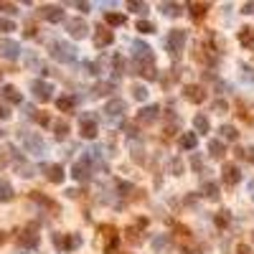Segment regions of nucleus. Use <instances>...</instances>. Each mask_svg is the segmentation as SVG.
Masks as SVG:
<instances>
[{
  "mask_svg": "<svg viewBox=\"0 0 254 254\" xmlns=\"http://www.w3.org/2000/svg\"><path fill=\"white\" fill-rule=\"evenodd\" d=\"M51 56L61 64H71L77 61V46H71L66 41H51Z\"/></svg>",
  "mask_w": 254,
  "mask_h": 254,
  "instance_id": "1",
  "label": "nucleus"
},
{
  "mask_svg": "<svg viewBox=\"0 0 254 254\" xmlns=\"http://www.w3.org/2000/svg\"><path fill=\"white\" fill-rule=\"evenodd\" d=\"M23 145L28 153L33 155H43V150H46V142L41 140V135H36V132H23Z\"/></svg>",
  "mask_w": 254,
  "mask_h": 254,
  "instance_id": "2",
  "label": "nucleus"
},
{
  "mask_svg": "<svg viewBox=\"0 0 254 254\" xmlns=\"http://www.w3.org/2000/svg\"><path fill=\"white\" fill-rule=\"evenodd\" d=\"M31 89H33V97H36L38 102H49V99L54 97V84L43 82V79H36V82L31 84Z\"/></svg>",
  "mask_w": 254,
  "mask_h": 254,
  "instance_id": "3",
  "label": "nucleus"
},
{
  "mask_svg": "<svg viewBox=\"0 0 254 254\" xmlns=\"http://www.w3.org/2000/svg\"><path fill=\"white\" fill-rule=\"evenodd\" d=\"M0 56L8 58V61H16V58L21 56V43L10 41V38H3L0 41Z\"/></svg>",
  "mask_w": 254,
  "mask_h": 254,
  "instance_id": "4",
  "label": "nucleus"
},
{
  "mask_svg": "<svg viewBox=\"0 0 254 254\" xmlns=\"http://www.w3.org/2000/svg\"><path fill=\"white\" fill-rule=\"evenodd\" d=\"M79 130H82V135L84 138H97V117L94 114H82L79 117Z\"/></svg>",
  "mask_w": 254,
  "mask_h": 254,
  "instance_id": "5",
  "label": "nucleus"
},
{
  "mask_svg": "<svg viewBox=\"0 0 254 254\" xmlns=\"http://www.w3.org/2000/svg\"><path fill=\"white\" fill-rule=\"evenodd\" d=\"M183 46H186V31H173L168 36V51L178 56V54L183 51Z\"/></svg>",
  "mask_w": 254,
  "mask_h": 254,
  "instance_id": "6",
  "label": "nucleus"
},
{
  "mask_svg": "<svg viewBox=\"0 0 254 254\" xmlns=\"http://www.w3.org/2000/svg\"><path fill=\"white\" fill-rule=\"evenodd\" d=\"M112 41H114V33L110 31V28L99 26L97 31H94V46H97V49H107Z\"/></svg>",
  "mask_w": 254,
  "mask_h": 254,
  "instance_id": "7",
  "label": "nucleus"
},
{
  "mask_svg": "<svg viewBox=\"0 0 254 254\" xmlns=\"http://www.w3.org/2000/svg\"><path fill=\"white\" fill-rule=\"evenodd\" d=\"M41 18L49 21V23H58V21H64V10H61V5H43Z\"/></svg>",
  "mask_w": 254,
  "mask_h": 254,
  "instance_id": "8",
  "label": "nucleus"
},
{
  "mask_svg": "<svg viewBox=\"0 0 254 254\" xmlns=\"http://www.w3.org/2000/svg\"><path fill=\"white\" fill-rule=\"evenodd\" d=\"M66 28H69V36L71 38H86V33H89V28H86V23L82 21V18H74V21H69L66 23Z\"/></svg>",
  "mask_w": 254,
  "mask_h": 254,
  "instance_id": "9",
  "label": "nucleus"
},
{
  "mask_svg": "<svg viewBox=\"0 0 254 254\" xmlns=\"http://www.w3.org/2000/svg\"><path fill=\"white\" fill-rule=\"evenodd\" d=\"M158 112H160V107H158V104H150V107L140 110V114H138V122H142V125H150V122H155V119H158Z\"/></svg>",
  "mask_w": 254,
  "mask_h": 254,
  "instance_id": "10",
  "label": "nucleus"
},
{
  "mask_svg": "<svg viewBox=\"0 0 254 254\" xmlns=\"http://www.w3.org/2000/svg\"><path fill=\"white\" fill-rule=\"evenodd\" d=\"M71 175L77 178V181H89V160H86V158H82L79 163H74Z\"/></svg>",
  "mask_w": 254,
  "mask_h": 254,
  "instance_id": "11",
  "label": "nucleus"
},
{
  "mask_svg": "<svg viewBox=\"0 0 254 254\" xmlns=\"http://www.w3.org/2000/svg\"><path fill=\"white\" fill-rule=\"evenodd\" d=\"M18 244H21V247H28V249H33V247L38 244V234H36L33 229H26V231L18 236Z\"/></svg>",
  "mask_w": 254,
  "mask_h": 254,
  "instance_id": "12",
  "label": "nucleus"
},
{
  "mask_svg": "<svg viewBox=\"0 0 254 254\" xmlns=\"http://www.w3.org/2000/svg\"><path fill=\"white\" fill-rule=\"evenodd\" d=\"M239 178H242V173H239L236 166H224V183L226 186H236Z\"/></svg>",
  "mask_w": 254,
  "mask_h": 254,
  "instance_id": "13",
  "label": "nucleus"
},
{
  "mask_svg": "<svg viewBox=\"0 0 254 254\" xmlns=\"http://www.w3.org/2000/svg\"><path fill=\"white\" fill-rule=\"evenodd\" d=\"M3 99H8L13 104H21L23 102V97H21V92H18L16 86H3Z\"/></svg>",
  "mask_w": 254,
  "mask_h": 254,
  "instance_id": "14",
  "label": "nucleus"
},
{
  "mask_svg": "<svg viewBox=\"0 0 254 254\" xmlns=\"http://www.w3.org/2000/svg\"><path fill=\"white\" fill-rule=\"evenodd\" d=\"M122 112H125V99H119V97H117V99H112V102L107 104V114H110V117H112V114H117V117H119Z\"/></svg>",
  "mask_w": 254,
  "mask_h": 254,
  "instance_id": "15",
  "label": "nucleus"
},
{
  "mask_svg": "<svg viewBox=\"0 0 254 254\" xmlns=\"http://www.w3.org/2000/svg\"><path fill=\"white\" fill-rule=\"evenodd\" d=\"M186 97H188L191 102H203V99H206V94H203L201 86H186Z\"/></svg>",
  "mask_w": 254,
  "mask_h": 254,
  "instance_id": "16",
  "label": "nucleus"
},
{
  "mask_svg": "<svg viewBox=\"0 0 254 254\" xmlns=\"http://www.w3.org/2000/svg\"><path fill=\"white\" fill-rule=\"evenodd\" d=\"M46 170H49V181L51 183H61L64 181V168L61 166H49Z\"/></svg>",
  "mask_w": 254,
  "mask_h": 254,
  "instance_id": "17",
  "label": "nucleus"
},
{
  "mask_svg": "<svg viewBox=\"0 0 254 254\" xmlns=\"http://www.w3.org/2000/svg\"><path fill=\"white\" fill-rule=\"evenodd\" d=\"M193 127H196V132L206 135V132H208V117L206 114H196V117H193Z\"/></svg>",
  "mask_w": 254,
  "mask_h": 254,
  "instance_id": "18",
  "label": "nucleus"
},
{
  "mask_svg": "<svg viewBox=\"0 0 254 254\" xmlns=\"http://www.w3.org/2000/svg\"><path fill=\"white\" fill-rule=\"evenodd\" d=\"M196 142H198L196 132H186V135L181 138V147H183V150H193V147H196Z\"/></svg>",
  "mask_w": 254,
  "mask_h": 254,
  "instance_id": "19",
  "label": "nucleus"
},
{
  "mask_svg": "<svg viewBox=\"0 0 254 254\" xmlns=\"http://www.w3.org/2000/svg\"><path fill=\"white\" fill-rule=\"evenodd\" d=\"M201 193H203L206 198H219V186L211 183V181H206V183L201 186Z\"/></svg>",
  "mask_w": 254,
  "mask_h": 254,
  "instance_id": "20",
  "label": "nucleus"
},
{
  "mask_svg": "<svg viewBox=\"0 0 254 254\" xmlns=\"http://www.w3.org/2000/svg\"><path fill=\"white\" fill-rule=\"evenodd\" d=\"M56 107L61 112H71L74 110V97H58L56 99Z\"/></svg>",
  "mask_w": 254,
  "mask_h": 254,
  "instance_id": "21",
  "label": "nucleus"
},
{
  "mask_svg": "<svg viewBox=\"0 0 254 254\" xmlns=\"http://www.w3.org/2000/svg\"><path fill=\"white\" fill-rule=\"evenodd\" d=\"M54 125V130H56V138L58 140H64L66 138V132H69V125L64 122V119H56V122H51Z\"/></svg>",
  "mask_w": 254,
  "mask_h": 254,
  "instance_id": "22",
  "label": "nucleus"
},
{
  "mask_svg": "<svg viewBox=\"0 0 254 254\" xmlns=\"http://www.w3.org/2000/svg\"><path fill=\"white\" fill-rule=\"evenodd\" d=\"M208 153H211L214 158H221L224 155V142L221 140H211L208 142Z\"/></svg>",
  "mask_w": 254,
  "mask_h": 254,
  "instance_id": "23",
  "label": "nucleus"
},
{
  "mask_svg": "<svg viewBox=\"0 0 254 254\" xmlns=\"http://www.w3.org/2000/svg\"><path fill=\"white\" fill-rule=\"evenodd\" d=\"M239 41L244 43V46H252L254 49V38H252V28H242L239 31Z\"/></svg>",
  "mask_w": 254,
  "mask_h": 254,
  "instance_id": "24",
  "label": "nucleus"
},
{
  "mask_svg": "<svg viewBox=\"0 0 254 254\" xmlns=\"http://www.w3.org/2000/svg\"><path fill=\"white\" fill-rule=\"evenodd\" d=\"M219 132H221V138H224V140H236V130H234L231 125H224Z\"/></svg>",
  "mask_w": 254,
  "mask_h": 254,
  "instance_id": "25",
  "label": "nucleus"
},
{
  "mask_svg": "<svg viewBox=\"0 0 254 254\" xmlns=\"http://www.w3.org/2000/svg\"><path fill=\"white\" fill-rule=\"evenodd\" d=\"M13 198V188L8 183H0V201H10Z\"/></svg>",
  "mask_w": 254,
  "mask_h": 254,
  "instance_id": "26",
  "label": "nucleus"
},
{
  "mask_svg": "<svg viewBox=\"0 0 254 254\" xmlns=\"http://www.w3.org/2000/svg\"><path fill=\"white\" fill-rule=\"evenodd\" d=\"M10 31H16V23L8 18H0V33H10Z\"/></svg>",
  "mask_w": 254,
  "mask_h": 254,
  "instance_id": "27",
  "label": "nucleus"
},
{
  "mask_svg": "<svg viewBox=\"0 0 254 254\" xmlns=\"http://www.w3.org/2000/svg\"><path fill=\"white\" fill-rule=\"evenodd\" d=\"M132 97H135L138 102H145L147 99V89L145 86H132Z\"/></svg>",
  "mask_w": 254,
  "mask_h": 254,
  "instance_id": "28",
  "label": "nucleus"
},
{
  "mask_svg": "<svg viewBox=\"0 0 254 254\" xmlns=\"http://www.w3.org/2000/svg\"><path fill=\"white\" fill-rule=\"evenodd\" d=\"M138 31H142V33H153L155 26H153L150 21H140V23H138Z\"/></svg>",
  "mask_w": 254,
  "mask_h": 254,
  "instance_id": "29",
  "label": "nucleus"
},
{
  "mask_svg": "<svg viewBox=\"0 0 254 254\" xmlns=\"http://www.w3.org/2000/svg\"><path fill=\"white\" fill-rule=\"evenodd\" d=\"M130 10H135L138 16H147V5L145 3H130Z\"/></svg>",
  "mask_w": 254,
  "mask_h": 254,
  "instance_id": "30",
  "label": "nucleus"
},
{
  "mask_svg": "<svg viewBox=\"0 0 254 254\" xmlns=\"http://www.w3.org/2000/svg\"><path fill=\"white\" fill-rule=\"evenodd\" d=\"M168 247V236H158V239H153V249H166Z\"/></svg>",
  "mask_w": 254,
  "mask_h": 254,
  "instance_id": "31",
  "label": "nucleus"
},
{
  "mask_svg": "<svg viewBox=\"0 0 254 254\" xmlns=\"http://www.w3.org/2000/svg\"><path fill=\"white\" fill-rule=\"evenodd\" d=\"M163 10H166V16H178V13H181V5L166 3V5H163Z\"/></svg>",
  "mask_w": 254,
  "mask_h": 254,
  "instance_id": "32",
  "label": "nucleus"
},
{
  "mask_svg": "<svg viewBox=\"0 0 254 254\" xmlns=\"http://www.w3.org/2000/svg\"><path fill=\"white\" fill-rule=\"evenodd\" d=\"M203 10H206V5H203V3L191 5V16H193V18H201V16H203Z\"/></svg>",
  "mask_w": 254,
  "mask_h": 254,
  "instance_id": "33",
  "label": "nucleus"
},
{
  "mask_svg": "<svg viewBox=\"0 0 254 254\" xmlns=\"http://www.w3.org/2000/svg\"><path fill=\"white\" fill-rule=\"evenodd\" d=\"M0 10L8 13V16H16V13H18V8L13 5V3H0Z\"/></svg>",
  "mask_w": 254,
  "mask_h": 254,
  "instance_id": "34",
  "label": "nucleus"
},
{
  "mask_svg": "<svg viewBox=\"0 0 254 254\" xmlns=\"http://www.w3.org/2000/svg\"><path fill=\"white\" fill-rule=\"evenodd\" d=\"M107 21H110L112 26H122V23H125V16H119V13L114 16V13H110V16H107Z\"/></svg>",
  "mask_w": 254,
  "mask_h": 254,
  "instance_id": "35",
  "label": "nucleus"
},
{
  "mask_svg": "<svg viewBox=\"0 0 254 254\" xmlns=\"http://www.w3.org/2000/svg\"><path fill=\"white\" fill-rule=\"evenodd\" d=\"M214 110H216L219 114H224V112H226V102H224V99H216V102H214Z\"/></svg>",
  "mask_w": 254,
  "mask_h": 254,
  "instance_id": "36",
  "label": "nucleus"
},
{
  "mask_svg": "<svg viewBox=\"0 0 254 254\" xmlns=\"http://www.w3.org/2000/svg\"><path fill=\"white\" fill-rule=\"evenodd\" d=\"M112 86H114V84H99V86H97V94H110Z\"/></svg>",
  "mask_w": 254,
  "mask_h": 254,
  "instance_id": "37",
  "label": "nucleus"
},
{
  "mask_svg": "<svg viewBox=\"0 0 254 254\" xmlns=\"http://www.w3.org/2000/svg\"><path fill=\"white\" fill-rule=\"evenodd\" d=\"M219 224H221V226H226V224H229V211H221L219 214Z\"/></svg>",
  "mask_w": 254,
  "mask_h": 254,
  "instance_id": "38",
  "label": "nucleus"
},
{
  "mask_svg": "<svg viewBox=\"0 0 254 254\" xmlns=\"http://www.w3.org/2000/svg\"><path fill=\"white\" fill-rule=\"evenodd\" d=\"M236 254H254V252H252L247 244H239V247H236Z\"/></svg>",
  "mask_w": 254,
  "mask_h": 254,
  "instance_id": "39",
  "label": "nucleus"
},
{
  "mask_svg": "<svg viewBox=\"0 0 254 254\" xmlns=\"http://www.w3.org/2000/svg\"><path fill=\"white\" fill-rule=\"evenodd\" d=\"M8 114H10V112L3 107V104H0V119H8Z\"/></svg>",
  "mask_w": 254,
  "mask_h": 254,
  "instance_id": "40",
  "label": "nucleus"
},
{
  "mask_svg": "<svg viewBox=\"0 0 254 254\" xmlns=\"http://www.w3.org/2000/svg\"><path fill=\"white\" fill-rule=\"evenodd\" d=\"M77 8H79V10H84V13H86V10H89V3H77Z\"/></svg>",
  "mask_w": 254,
  "mask_h": 254,
  "instance_id": "41",
  "label": "nucleus"
},
{
  "mask_svg": "<svg viewBox=\"0 0 254 254\" xmlns=\"http://www.w3.org/2000/svg\"><path fill=\"white\" fill-rule=\"evenodd\" d=\"M244 13H254V3H247V5H244Z\"/></svg>",
  "mask_w": 254,
  "mask_h": 254,
  "instance_id": "42",
  "label": "nucleus"
},
{
  "mask_svg": "<svg viewBox=\"0 0 254 254\" xmlns=\"http://www.w3.org/2000/svg\"><path fill=\"white\" fill-rule=\"evenodd\" d=\"M247 153H249V155H247V158H249V160H252V163H254V147H249V150H247Z\"/></svg>",
  "mask_w": 254,
  "mask_h": 254,
  "instance_id": "43",
  "label": "nucleus"
},
{
  "mask_svg": "<svg viewBox=\"0 0 254 254\" xmlns=\"http://www.w3.org/2000/svg\"><path fill=\"white\" fill-rule=\"evenodd\" d=\"M249 191H252V198H254V181L249 183Z\"/></svg>",
  "mask_w": 254,
  "mask_h": 254,
  "instance_id": "44",
  "label": "nucleus"
}]
</instances>
